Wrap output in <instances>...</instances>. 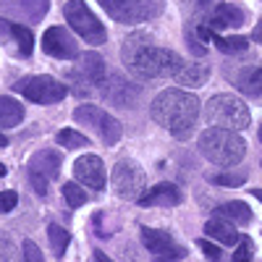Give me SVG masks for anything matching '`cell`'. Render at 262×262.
Masks as SVG:
<instances>
[{
    "instance_id": "484cf974",
    "label": "cell",
    "mask_w": 262,
    "mask_h": 262,
    "mask_svg": "<svg viewBox=\"0 0 262 262\" xmlns=\"http://www.w3.org/2000/svg\"><path fill=\"white\" fill-rule=\"evenodd\" d=\"M212 42H215V48L226 53V55H236V53H244L247 45H249V39L247 37H238V34H231V37H221V34H212Z\"/></svg>"
},
{
    "instance_id": "cb8c5ba5",
    "label": "cell",
    "mask_w": 262,
    "mask_h": 262,
    "mask_svg": "<svg viewBox=\"0 0 262 262\" xmlns=\"http://www.w3.org/2000/svg\"><path fill=\"white\" fill-rule=\"evenodd\" d=\"M215 212L226 217V221H233V223H249L252 221V210L244 205V202H223V205H217Z\"/></svg>"
},
{
    "instance_id": "ab89813d",
    "label": "cell",
    "mask_w": 262,
    "mask_h": 262,
    "mask_svg": "<svg viewBox=\"0 0 262 262\" xmlns=\"http://www.w3.org/2000/svg\"><path fill=\"white\" fill-rule=\"evenodd\" d=\"M6 144H8V139H6L3 134H0V147H6Z\"/></svg>"
},
{
    "instance_id": "d590c367",
    "label": "cell",
    "mask_w": 262,
    "mask_h": 262,
    "mask_svg": "<svg viewBox=\"0 0 262 262\" xmlns=\"http://www.w3.org/2000/svg\"><path fill=\"white\" fill-rule=\"evenodd\" d=\"M92 262H113L111 257H107L105 252H100V249H95V257H92Z\"/></svg>"
},
{
    "instance_id": "836d02e7",
    "label": "cell",
    "mask_w": 262,
    "mask_h": 262,
    "mask_svg": "<svg viewBox=\"0 0 262 262\" xmlns=\"http://www.w3.org/2000/svg\"><path fill=\"white\" fill-rule=\"evenodd\" d=\"M16 202H18V194L16 191H0V212H11L13 207H16Z\"/></svg>"
},
{
    "instance_id": "ba28073f",
    "label": "cell",
    "mask_w": 262,
    "mask_h": 262,
    "mask_svg": "<svg viewBox=\"0 0 262 262\" xmlns=\"http://www.w3.org/2000/svg\"><path fill=\"white\" fill-rule=\"evenodd\" d=\"M74 121L81 123V126H90L107 147H113L121 139V134H123L121 123L107 111H102L100 105H79L76 111H74Z\"/></svg>"
},
{
    "instance_id": "2e32d148",
    "label": "cell",
    "mask_w": 262,
    "mask_h": 262,
    "mask_svg": "<svg viewBox=\"0 0 262 262\" xmlns=\"http://www.w3.org/2000/svg\"><path fill=\"white\" fill-rule=\"evenodd\" d=\"M181 200H184L181 189H179L176 184L163 181V184H158V186L147 189L137 202H139L142 207H152V205H160V207H176V205H181Z\"/></svg>"
},
{
    "instance_id": "ac0fdd59",
    "label": "cell",
    "mask_w": 262,
    "mask_h": 262,
    "mask_svg": "<svg viewBox=\"0 0 262 262\" xmlns=\"http://www.w3.org/2000/svg\"><path fill=\"white\" fill-rule=\"evenodd\" d=\"M244 24V11L233 6V3H221L215 6L212 13L207 16V27L215 32V29H236Z\"/></svg>"
},
{
    "instance_id": "e575fe53",
    "label": "cell",
    "mask_w": 262,
    "mask_h": 262,
    "mask_svg": "<svg viewBox=\"0 0 262 262\" xmlns=\"http://www.w3.org/2000/svg\"><path fill=\"white\" fill-rule=\"evenodd\" d=\"M184 6H186V11H202L210 6V0H184Z\"/></svg>"
},
{
    "instance_id": "4dcf8cb0",
    "label": "cell",
    "mask_w": 262,
    "mask_h": 262,
    "mask_svg": "<svg viewBox=\"0 0 262 262\" xmlns=\"http://www.w3.org/2000/svg\"><path fill=\"white\" fill-rule=\"evenodd\" d=\"M254 259V244H252V238H242L238 242V249L233 252V259L231 262H252Z\"/></svg>"
},
{
    "instance_id": "8fae6325",
    "label": "cell",
    "mask_w": 262,
    "mask_h": 262,
    "mask_svg": "<svg viewBox=\"0 0 262 262\" xmlns=\"http://www.w3.org/2000/svg\"><path fill=\"white\" fill-rule=\"evenodd\" d=\"M142 244L147 247V252L152 257H158L160 262H176V259L186 257V249L168 231H160V228L142 226Z\"/></svg>"
},
{
    "instance_id": "44dd1931",
    "label": "cell",
    "mask_w": 262,
    "mask_h": 262,
    "mask_svg": "<svg viewBox=\"0 0 262 262\" xmlns=\"http://www.w3.org/2000/svg\"><path fill=\"white\" fill-rule=\"evenodd\" d=\"M236 86L247 97H262V63L247 66L236 74Z\"/></svg>"
},
{
    "instance_id": "277c9868",
    "label": "cell",
    "mask_w": 262,
    "mask_h": 262,
    "mask_svg": "<svg viewBox=\"0 0 262 262\" xmlns=\"http://www.w3.org/2000/svg\"><path fill=\"white\" fill-rule=\"evenodd\" d=\"M205 118L210 126L217 128H231V131H244L252 121L249 107L238 100L236 95H215L205 105Z\"/></svg>"
},
{
    "instance_id": "60d3db41",
    "label": "cell",
    "mask_w": 262,
    "mask_h": 262,
    "mask_svg": "<svg viewBox=\"0 0 262 262\" xmlns=\"http://www.w3.org/2000/svg\"><path fill=\"white\" fill-rule=\"evenodd\" d=\"M259 142H262V126H259Z\"/></svg>"
},
{
    "instance_id": "30bf717a",
    "label": "cell",
    "mask_w": 262,
    "mask_h": 262,
    "mask_svg": "<svg viewBox=\"0 0 262 262\" xmlns=\"http://www.w3.org/2000/svg\"><path fill=\"white\" fill-rule=\"evenodd\" d=\"M60 165H63V158L55 149H39V152L32 155V160H29V181H32V189L39 196H48V186H50L53 179H58Z\"/></svg>"
},
{
    "instance_id": "7402d4cb",
    "label": "cell",
    "mask_w": 262,
    "mask_h": 262,
    "mask_svg": "<svg viewBox=\"0 0 262 262\" xmlns=\"http://www.w3.org/2000/svg\"><path fill=\"white\" fill-rule=\"evenodd\" d=\"M21 121H24V105L8 95H0V128H13Z\"/></svg>"
},
{
    "instance_id": "7c38bea8",
    "label": "cell",
    "mask_w": 262,
    "mask_h": 262,
    "mask_svg": "<svg viewBox=\"0 0 262 262\" xmlns=\"http://www.w3.org/2000/svg\"><path fill=\"white\" fill-rule=\"evenodd\" d=\"M48 11H50V0H0V13L32 27L45 18Z\"/></svg>"
},
{
    "instance_id": "9c48e42d",
    "label": "cell",
    "mask_w": 262,
    "mask_h": 262,
    "mask_svg": "<svg viewBox=\"0 0 262 262\" xmlns=\"http://www.w3.org/2000/svg\"><path fill=\"white\" fill-rule=\"evenodd\" d=\"M144 186H147V176H144L139 163L128 160V158L116 163V168H113V189H116V194L121 196V200H128V202L139 200V196L147 191Z\"/></svg>"
},
{
    "instance_id": "74e56055",
    "label": "cell",
    "mask_w": 262,
    "mask_h": 262,
    "mask_svg": "<svg viewBox=\"0 0 262 262\" xmlns=\"http://www.w3.org/2000/svg\"><path fill=\"white\" fill-rule=\"evenodd\" d=\"M252 194H254V196H257V200L262 202V189H252Z\"/></svg>"
},
{
    "instance_id": "d6986e66",
    "label": "cell",
    "mask_w": 262,
    "mask_h": 262,
    "mask_svg": "<svg viewBox=\"0 0 262 262\" xmlns=\"http://www.w3.org/2000/svg\"><path fill=\"white\" fill-rule=\"evenodd\" d=\"M79 69H76V76H81L86 84H102L105 81V60L92 50V53H84L79 55Z\"/></svg>"
},
{
    "instance_id": "3957f363",
    "label": "cell",
    "mask_w": 262,
    "mask_h": 262,
    "mask_svg": "<svg viewBox=\"0 0 262 262\" xmlns=\"http://www.w3.org/2000/svg\"><path fill=\"white\" fill-rule=\"evenodd\" d=\"M200 152L212 165L231 168V165H238V163L244 160L247 142L242 139L238 131L210 126V128H205L202 134H200Z\"/></svg>"
},
{
    "instance_id": "4fadbf2b",
    "label": "cell",
    "mask_w": 262,
    "mask_h": 262,
    "mask_svg": "<svg viewBox=\"0 0 262 262\" xmlns=\"http://www.w3.org/2000/svg\"><path fill=\"white\" fill-rule=\"evenodd\" d=\"M0 45L11 48L18 58H29L34 50V37L32 29L24 24H13V21H3L0 18Z\"/></svg>"
},
{
    "instance_id": "ffe728a7",
    "label": "cell",
    "mask_w": 262,
    "mask_h": 262,
    "mask_svg": "<svg viewBox=\"0 0 262 262\" xmlns=\"http://www.w3.org/2000/svg\"><path fill=\"white\" fill-rule=\"evenodd\" d=\"M205 233H207L210 238H215V242L226 244V247H233V244L242 242V238H238V231L226 221V217H221V215L210 217V221L205 223Z\"/></svg>"
},
{
    "instance_id": "603a6c76",
    "label": "cell",
    "mask_w": 262,
    "mask_h": 262,
    "mask_svg": "<svg viewBox=\"0 0 262 262\" xmlns=\"http://www.w3.org/2000/svg\"><path fill=\"white\" fill-rule=\"evenodd\" d=\"M207 76H210L207 66H202V63H186L184 60V66L179 69V74L173 79H176L181 86H202L207 81Z\"/></svg>"
},
{
    "instance_id": "f1b7e54d",
    "label": "cell",
    "mask_w": 262,
    "mask_h": 262,
    "mask_svg": "<svg viewBox=\"0 0 262 262\" xmlns=\"http://www.w3.org/2000/svg\"><path fill=\"white\" fill-rule=\"evenodd\" d=\"M63 196H66V202H69V207H74V210L86 205V191L79 184H74V181H69L63 186Z\"/></svg>"
},
{
    "instance_id": "6da1fadb",
    "label": "cell",
    "mask_w": 262,
    "mask_h": 262,
    "mask_svg": "<svg viewBox=\"0 0 262 262\" xmlns=\"http://www.w3.org/2000/svg\"><path fill=\"white\" fill-rule=\"evenodd\" d=\"M121 58L131 71L142 79H165V76H176L184 60L179 53H173L168 48H160L152 34L147 32H134L123 39Z\"/></svg>"
},
{
    "instance_id": "d6a6232c",
    "label": "cell",
    "mask_w": 262,
    "mask_h": 262,
    "mask_svg": "<svg viewBox=\"0 0 262 262\" xmlns=\"http://www.w3.org/2000/svg\"><path fill=\"white\" fill-rule=\"evenodd\" d=\"M24 262H45V257H42V252H39V247L32 242V238H27L24 242Z\"/></svg>"
},
{
    "instance_id": "8992f818",
    "label": "cell",
    "mask_w": 262,
    "mask_h": 262,
    "mask_svg": "<svg viewBox=\"0 0 262 262\" xmlns=\"http://www.w3.org/2000/svg\"><path fill=\"white\" fill-rule=\"evenodd\" d=\"M97 3L121 24H139V21L158 18L165 11V0H97Z\"/></svg>"
},
{
    "instance_id": "9a60e30c",
    "label": "cell",
    "mask_w": 262,
    "mask_h": 262,
    "mask_svg": "<svg viewBox=\"0 0 262 262\" xmlns=\"http://www.w3.org/2000/svg\"><path fill=\"white\" fill-rule=\"evenodd\" d=\"M74 179L86 186V189H95L102 191L105 189V163L97 155H81L74 160Z\"/></svg>"
},
{
    "instance_id": "f35d334b",
    "label": "cell",
    "mask_w": 262,
    "mask_h": 262,
    "mask_svg": "<svg viewBox=\"0 0 262 262\" xmlns=\"http://www.w3.org/2000/svg\"><path fill=\"white\" fill-rule=\"evenodd\" d=\"M6 173H8V170H6V165H3V163H0V179H3V176H6Z\"/></svg>"
},
{
    "instance_id": "8d00e7d4",
    "label": "cell",
    "mask_w": 262,
    "mask_h": 262,
    "mask_svg": "<svg viewBox=\"0 0 262 262\" xmlns=\"http://www.w3.org/2000/svg\"><path fill=\"white\" fill-rule=\"evenodd\" d=\"M252 39H254V42H259V45H262V21H259V24L254 27V32H252Z\"/></svg>"
},
{
    "instance_id": "5bb4252c",
    "label": "cell",
    "mask_w": 262,
    "mask_h": 262,
    "mask_svg": "<svg viewBox=\"0 0 262 262\" xmlns=\"http://www.w3.org/2000/svg\"><path fill=\"white\" fill-rule=\"evenodd\" d=\"M42 50L53 58H60V60H74L79 58V45L76 39L66 32L63 27H50L45 34H42Z\"/></svg>"
},
{
    "instance_id": "5b68a950",
    "label": "cell",
    "mask_w": 262,
    "mask_h": 262,
    "mask_svg": "<svg viewBox=\"0 0 262 262\" xmlns=\"http://www.w3.org/2000/svg\"><path fill=\"white\" fill-rule=\"evenodd\" d=\"M63 16L69 21V27L74 29V34H79L84 42H90L92 48L102 45L107 39L105 27L100 24V18L90 11V6H86L84 0H69V3L63 6Z\"/></svg>"
},
{
    "instance_id": "d4e9b609",
    "label": "cell",
    "mask_w": 262,
    "mask_h": 262,
    "mask_svg": "<svg viewBox=\"0 0 262 262\" xmlns=\"http://www.w3.org/2000/svg\"><path fill=\"white\" fill-rule=\"evenodd\" d=\"M48 238H50L53 254L60 259V257L66 254V249H69V244H71V233L66 231L63 226H58V223H50V226H48Z\"/></svg>"
},
{
    "instance_id": "1f68e13d",
    "label": "cell",
    "mask_w": 262,
    "mask_h": 262,
    "mask_svg": "<svg viewBox=\"0 0 262 262\" xmlns=\"http://www.w3.org/2000/svg\"><path fill=\"white\" fill-rule=\"evenodd\" d=\"M200 249L205 252V257L210 259V262H223V252H221V247H215V244H210L207 238H200Z\"/></svg>"
},
{
    "instance_id": "f546056e",
    "label": "cell",
    "mask_w": 262,
    "mask_h": 262,
    "mask_svg": "<svg viewBox=\"0 0 262 262\" xmlns=\"http://www.w3.org/2000/svg\"><path fill=\"white\" fill-rule=\"evenodd\" d=\"M16 244H13V238L6 233V231H0V262H16Z\"/></svg>"
},
{
    "instance_id": "7a4b0ae2",
    "label": "cell",
    "mask_w": 262,
    "mask_h": 262,
    "mask_svg": "<svg viewBox=\"0 0 262 262\" xmlns=\"http://www.w3.org/2000/svg\"><path fill=\"white\" fill-rule=\"evenodd\" d=\"M149 113L173 137L186 139L194 134V123L200 118V100H196V95L184 90H163L152 100Z\"/></svg>"
},
{
    "instance_id": "4316f807",
    "label": "cell",
    "mask_w": 262,
    "mask_h": 262,
    "mask_svg": "<svg viewBox=\"0 0 262 262\" xmlns=\"http://www.w3.org/2000/svg\"><path fill=\"white\" fill-rule=\"evenodd\" d=\"M55 142H58L60 147H69V149H79V147H90V139H86L84 134H79V131H74V128H63V131H58V137H55Z\"/></svg>"
},
{
    "instance_id": "52a82bcc",
    "label": "cell",
    "mask_w": 262,
    "mask_h": 262,
    "mask_svg": "<svg viewBox=\"0 0 262 262\" xmlns=\"http://www.w3.org/2000/svg\"><path fill=\"white\" fill-rule=\"evenodd\" d=\"M13 90L18 95H24L29 102L34 105H53V102H60L66 95H69V86L63 81L53 79V76H24L13 84Z\"/></svg>"
},
{
    "instance_id": "83f0119b",
    "label": "cell",
    "mask_w": 262,
    "mask_h": 262,
    "mask_svg": "<svg viewBox=\"0 0 262 262\" xmlns=\"http://www.w3.org/2000/svg\"><path fill=\"white\" fill-rule=\"evenodd\" d=\"M247 181V170H228V173H212L210 184L215 186H242Z\"/></svg>"
},
{
    "instance_id": "e0dca14e",
    "label": "cell",
    "mask_w": 262,
    "mask_h": 262,
    "mask_svg": "<svg viewBox=\"0 0 262 262\" xmlns=\"http://www.w3.org/2000/svg\"><path fill=\"white\" fill-rule=\"evenodd\" d=\"M102 95L107 100H113L116 105H121V107H131V102L139 97V86L126 81L118 74H113L111 79H107V84H102Z\"/></svg>"
}]
</instances>
